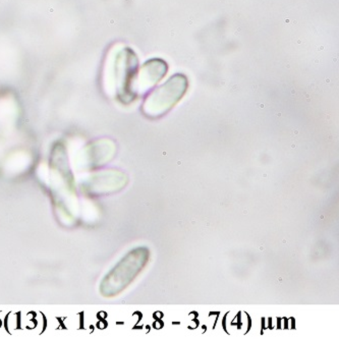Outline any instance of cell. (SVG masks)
<instances>
[{
  "instance_id": "1",
  "label": "cell",
  "mask_w": 339,
  "mask_h": 339,
  "mask_svg": "<svg viewBox=\"0 0 339 339\" xmlns=\"http://www.w3.org/2000/svg\"><path fill=\"white\" fill-rule=\"evenodd\" d=\"M138 68V58L130 48L114 50L108 58L105 72L106 89L110 90L115 96L125 102L136 97L134 83L136 70Z\"/></svg>"
},
{
  "instance_id": "2",
  "label": "cell",
  "mask_w": 339,
  "mask_h": 339,
  "mask_svg": "<svg viewBox=\"0 0 339 339\" xmlns=\"http://www.w3.org/2000/svg\"><path fill=\"white\" fill-rule=\"evenodd\" d=\"M149 260V251L138 248L127 253L125 257L114 266L101 282L100 291L104 296L119 294L142 272Z\"/></svg>"
},
{
  "instance_id": "3",
  "label": "cell",
  "mask_w": 339,
  "mask_h": 339,
  "mask_svg": "<svg viewBox=\"0 0 339 339\" xmlns=\"http://www.w3.org/2000/svg\"><path fill=\"white\" fill-rule=\"evenodd\" d=\"M186 88V78L183 74H175L148 97L144 104L145 113L152 116L162 115L180 100Z\"/></svg>"
},
{
  "instance_id": "4",
  "label": "cell",
  "mask_w": 339,
  "mask_h": 339,
  "mask_svg": "<svg viewBox=\"0 0 339 339\" xmlns=\"http://www.w3.org/2000/svg\"><path fill=\"white\" fill-rule=\"evenodd\" d=\"M167 66L160 59H153L147 62L138 72V80H134V92H145L165 76Z\"/></svg>"
},
{
  "instance_id": "5",
  "label": "cell",
  "mask_w": 339,
  "mask_h": 339,
  "mask_svg": "<svg viewBox=\"0 0 339 339\" xmlns=\"http://www.w3.org/2000/svg\"><path fill=\"white\" fill-rule=\"evenodd\" d=\"M113 148L108 145V142H97L94 145L86 148L84 152L83 158L85 166H97L103 164L104 161H108L110 156H112Z\"/></svg>"
},
{
  "instance_id": "6",
  "label": "cell",
  "mask_w": 339,
  "mask_h": 339,
  "mask_svg": "<svg viewBox=\"0 0 339 339\" xmlns=\"http://www.w3.org/2000/svg\"><path fill=\"white\" fill-rule=\"evenodd\" d=\"M85 185L89 190H106L112 188L114 185L121 184L123 174L115 171H104L90 176Z\"/></svg>"
}]
</instances>
